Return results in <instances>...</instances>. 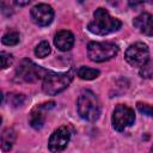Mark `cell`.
<instances>
[{
    "label": "cell",
    "instance_id": "4fadbf2b",
    "mask_svg": "<svg viewBox=\"0 0 153 153\" xmlns=\"http://www.w3.org/2000/svg\"><path fill=\"white\" fill-rule=\"evenodd\" d=\"M16 141V133L12 128H6L1 134V149L7 152L12 148Z\"/></svg>",
    "mask_w": 153,
    "mask_h": 153
},
{
    "label": "cell",
    "instance_id": "7c38bea8",
    "mask_svg": "<svg viewBox=\"0 0 153 153\" xmlns=\"http://www.w3.org/2000/svg\"><path fill=\"white\" fill-rule=\"evenodd\" d=\"M54 44L59 50L67 51L74 44V36L68 30H61L54 37Z\"/></svg>",
    "mask_w": 153,
    "mask_h": 153
},
{
    "label": "cell",
    "instance_id": "9c48e42d",
    "mask_svg": "<svg viewBox=\"0 0 153 153\" xmlns=\"http://www.w3.org/2000/svg\"><path fill=\"white\" fill-rule=\"evenodd\" d=\"M31 19L38 26H47L53 22L54 11L47 4H38L31 8Z\"/></svg>",
    "mask_w": 153,
    "mask_h": 153
},
{
    "label": "cell",
    "instance_id": "6da1fadb",
    "mask_svg": "<svg viewBox=\"0 0 153 153\" xmlns=\"http://www.w3.org/2000/svg\"><path fill=\"white\" fill-rule=\"evenodd\" d=\"M122 23L120 19L114 18L109 14V12L105 8H97L93 13V20L88 23L87 29L90 32L99 36L109 35L115 31H117L121 27Z\"/></svg>",
    "mask_w": 153,
    "mask_h": 153
},
{
    "label": "cell",
    "instance_id": "277c9868",
    "mask_svg": "<svg viewBox=\"0 0 153 153\" xmlns=\"http://www.w3.org/2000/svg\"><path fill=\"white\" fill-rule=\"evenodd\" d=\"M49 71L37 66L29 59H24L16 69V80L17 81H25V82H33L39 79H43Z\"/></svg>",
    "mask_w": 153,
    "mask_h": 153
},
{
    "label": "cell",
    "instance_id": "2e32d148",
    "mask_svg": "<svg viewBox=\"0 0 153 153\" xmlns=\"http://www.w3.org/2000/svg\"><path fill=\"white\" fill-rule=\"evenodd\" d=\"M1 42L5 45H16L19 42V33L17 31H8L2 36Z\"/></svg>",
    "mask_w": 153,
    "mask_h": 153
},
{
    "label": "cell",
    "instance_id": "d6986e66",
    "mask_svg": "<svg viewBox=\"0 0 153 153\" xmlns=\"http://www.w3.org/2000/svg\"><path fill=\"white\" fill-rule=\"evenodd\" d=\"M140 75L142 78H152L153 76V62L148 61L140 69Z\"/></svg>",
    "mask_w": 153,
    "mask_h": 153
},
{
    "label": "cell",
    "instance_id": "7a4b0ae2",
    "mask_svg": "<svg viewBox=\"0 0 153 153\" xmlns=\"http://www.w3.org/2000/svg\"><path fill=\"white\" fill-rule=\"evenodd\" d=\"M78 112L81 118L93 122L98 120L100 115V103L98 97L92 91H82L78 98L76 103Z\"/></svg>",
    "mask_w": 153,
    "mask_h": 153
},
{
    "label": "cell",
    "instance_id": "3957f363",
    "mask_svg": "<svg viewBox=\"0 0 153 153\" xmlns=\"http://www.w3.org/2000/svg\"><path fill=\"white\" fill-rule=\"evenodd\" d=\"M72 74L69 72L67 73H56L49 71L47 75L43 78V84L42 88L43 92L48 96H55L63 90H66L69 84L72 82Z\"/></svg>",
    "mask_w": 153,
    "mask_h": 153
},
{
    "label": "cell",
    "instance_id": "ba28073f",
    "mask_svg": "<svg viewBox=\"0 0 153 153\" xmlns=\"http://www.w3.org/2000/svg\"><path fill=\"white\" fill-rule=\"evenodd\" d=\"M69 139H71V133L67 127L57 128L49 137V141H48L49 151L53 153H59V152L63 151L67 147Z\"/></svg>",
    "mask_w": 153,
    "mask_h": 153
},
{
    "label": "cell",
    "instance_id": "8fae6325",
    "mask_svg": "<svg viewBox=\"0 0 153 153\" xmlns=\"http://www.w3.org/2000/svg\"><path fill=\"white\" fill-rule=\"evenodd\" d=\"M134 26L143 35L153 36V16L149 13H141L134 18Z\"/></svg>",
    "mask_w": 153,
    "mask_h": 153
},
{
    "label": "cell",
    "instance_id": "52a82bcc",
    "mask_svg": "<svg viewBox=\"0 0 153 153\" xmlns=\"http://www.w3.org/2000/svg\"><path fill=\"white\" fill-rule=\"evenodd\" d=\"M111 122H112V127L115 130H117V131L124 130L126 128L130 127L135 122L134 110L123 104L117 105L112 112Z\"/></svg>",
    "mask_w": 153,
    "mask_h": 153
},
{
    "label": "cell",
    "instance_id": "5b68a950",
    "mask_svg": "<svg viewBox=\"0 0 153 153\" xmlns=\"http://www.w3.org/2000/svg\"><path fill=\"white\" fill-rule=\"evenodd\" d=\"M118 47L112 42H91L87 45V55L93 62H104L115 57Z\"/></svg>",
    "mask_w": 153,
    "mask_h": 153
},
{
    "label": "cell",
    "instance_id": "e0dca14e",
    "mask_svg": "<svg viewBox=\"0 0 153 153\" xmlns=\"http://www.w3.org/2000/svg\"><path fill=\"white\" fill-rule=\"evenodd\" d=\"M0 60H1V68L6 69L7 67L11 66V63L13 62V56L10 53L6 51H1L0 53Z\"/></svg>",
    "mask_w": 153,
    "mask_h": 153
},
{
    "label": "cell",
    "instance_id": "ffe728a7",
    "mask_svg": "<svg viewBox=\"0 0 153 153\" xmlns=\"http://www.w3.org/2000/svg\"><path fill=\"white\" fill-rule=\"evenodd\" d=\"M151 153H153V146H152V148H151Z\"/></svg>",
    "mask_w": 153,
    "mask_h": 153
},
{
    "label": "cell",
    "instance_id": "5bb4252c",
    "mask_svg": "<svg viewBox=\"0 0 153 153\" xmlns=\"http://www.w3.org/2000/svg\"><path fill=\"white\" fill-rule=\"evenodd\" d=\"M100 74V72L96 68H90V67H80L78 69V76L82 80H92V79H96L98 75Z\"/></svg>",
    "mask_w": 153,
    "mask_h": 153
},
{
    "label": "cell",
    "instance_id": "9a60e30c",
    "mask_svg": "<svg viewBox=\"0 0 153 153\" xmlns=\"http://www.w3.org/2000/svg\"><path fill=\"white\" fill-rule=\"evenodd\" d=\"M50 45L47 41H42L36 48H35V55L39 59H44L45 56H48L50 54Z\"/></svg>",
    "mask_w": 153,
    "mask_h": 153
},
{
    "label": "cell",
    "instance_id": "ac0fdd59",
    "mask_svg": "<svg viewBox=\"0 0 153 153\" xmlns=\"http://www.w3.org/2000/svg\"><path fill=\"white\" fill-rule=\"evenodd\" d=\"M136 108H137V110H139L141 114H143V115H146V116H149V117H153V106H152V105L139 102V103L136 104Z\"/></svg>",
    "mask_w": 153,
    "mask_h": 153
},
{
    "label": "cell",
    "instance_id": "8992f818",
    "mask_svg": "<svg viewBox=\"0 0 153 153\" xmlns=\"http://www.w3.org/2000/svg\"><path fill=\"white\" fill-rule=\"evenodd\" d=\"M126 61L133 67H142L149 61L148 47L142 42H136L129 45L124 53Z\"/></svg>",
    "mask_w": 153,
    "mask_h": 153
},
{
    "label": "cell",
    "instance_id": "30bf717a",
    "mask_svg": "<svg viewBox=\"0 0 153 153\" xmlns=\"http://www.w3.org/2000/svg\"><path fill=\"white\" fill-rule=\"evenodd\" d=\"M54 105H55L54 102H49V103L38 105L35 109H32V111L30 114V120H29L30 126L35 129H41L44 124V112H43V110L51 109V108H54Z\"/></svg>",
    "mask_w": 153,
    "mask_h": 153
}]
</instances>
